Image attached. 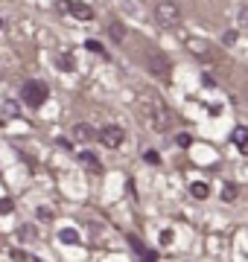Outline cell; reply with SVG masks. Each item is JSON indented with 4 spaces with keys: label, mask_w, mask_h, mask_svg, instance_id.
<instances>
[{
    "label": "cell",
    "mask_w": 248,
    "mask_h": 262,
    "mask_svg": "<svg viewBox=\"0 0 248 262\" xmlns=\"http://www.w3.org/2000/svg\"><path fill=\"white\" fill-rule=\"evenodd\" d=\"M140 111H143V120L152 131H167L170 128V111H167V105H163L155 94L140 96Z\"/></svg>",
    "instance_id": "1"
},
{
    "label": "cell",
    "mask_w": 248,
    "mask_h": 262,
    "mask_svg": "<svg viewBox=\"0 0 248 262\" xmlns=\"http://www.w3.org/2000/svg\"><path fill=\"white\" fill-rule=\"evenodd\" d=\"M47 94H50V88L44 82H38V79H27V82H24V88H20L24 102H27L29 108H35V111L47 102Z\"/></svg>",
    "instance_id": "2"
},
{
    "label": "cell",
    "mask_w": 248,
    "mask_h": 262,
    "mask_svg": "<svg viewBox=\"0 0 248 262\" xmlns=\"http://www.w3.org/2000/svg\"><path fill=\"white\" fill-rule=\"evenodd\" d=\"M155 20H158L163 29L175 27V24L181 20V9H178V3H175V0H161V3L155 6Z\"/></svg>",
    "instance_id": "3"
},
{
    "label": "cell",
    "mask_w": 248,
    "mask_h": 262,
    "mask_svg": "<svg viewBox=\"0 0 248 262\" xmlns=\"http://www.w3.org/2000/svg\"><path fill=\"white\" fill-rule=\"evenodd\" d=\"M96 140L102 143L105 149H120V146H123V140H126V131L120 128V125H102Z\"/></svg>",
    "instance_id": "4"
},
{
    "label": "cell",
    "mask_w": 248,
    "mask_h": 262,
    "mask_svg": "<svg viewBox=\"0 0 248 262\" xmlns=\"http://www.w3.org/2000/svg\"><path fill=\"white\" fill-rule=\"evenodd\" d=\"M61 9L70 12L76 20H94V9H91L88 3H79V0H73V3H61Z\"/></svg>",
    "instance_id": "5"
},
{
    "label": "cell",
    "mask_w": 248,
    "mask_h": 262,
    "mask_svg": "<svg viewBox=\"0 0 248 262\" xmlns=\"http://www.w3.org/2000/svg\"><path fill=\"white\" fill-rule=\"evenodd\" d=\"M146 64H149V70H152L155 76H167L170 73V61H167L161 53H149V56H146Z\"/></svg>",
    "instance_id": "6"
},
{
    "label": "cell",
    "mask_w": 248,
    "mask_h": 262,
    "mask_svg": "<svg viewBox=\"0 0 248 262\" xmlns=\"http://www.w3.org/2000/svg\"><path fill=\"white\" fill-rule=\"evenodd\" d=\"M96 137H99V131H96L94 125H88V122H76V125H73V140L88 143V140H96Z\"/></svg>",
    "instance_id": "7"
},
{
    "label": "cell",
    "mask_w": 248,
    "mask_h": 262,
    "mask_svg": "<svg viewBox=\"0 0 248 262\" xmlns=\"http://www.w3.org/2000/svg\"><path fill=\"white\" fill-rule=\"evenodd\" d=\"M187 50H190L196 58H210V56H213L210 44H208V41H201V38H190V41H187Z\"/></svg>",
    "instance_id": "8"
},
{
    "label": "cell",
    "mask_w": 248,
    "mask_h": 262,
    "mask_svg": "<svg viewBox=\"0 0 248 262\" xmlns=\"http://www.w3.org/2000/svg\"><path fill=\"white\" fill-rule=\"evenodd\" d=\"M190 195L199 198V201H204V198L210 195V187L204 184V181H196V184H190Z\"/></svg>",
    "instance_id": "9"
},
{
    "label": "cell",
    "mask_w": 248,
    "mask_h": 262,
    "mask_svg": "<svg viewBox=\"0 0 248 262\" xmlns=\"http://www.w3.org/2000/svg\"><path fill=\"white\" fill-rule=\"evenodd\" d=\"M108 35L120 44V41H126V27L120 24V20H111V24H108Z\"/></svg>",
    "instance_id": "10"
},
{
    "label": "cell",
    "mask_w": 248,
    "mask_h": 262,
    "mask_svg": "<svg viewBox=\"0 0 248 262\" xmlns=\"http://www.w3.org/2000/svg\"><path fill=\"white\" fill-rule=\"evenodd\" d=\"M58 242H65V245H79V233L73 230V227H65V230L58 233Z\"/></svg>",
    "instance_id": "11"
},
{
    "label": "cell",
    "mask_w": 248,
    "mask_h": 262,
    "mask_svg": "<svg viewBox=\"0 0 248 262\" xmlns=\"http://www.w3.org/2000/svg\"><path fill=\"white\" fill-rule=\"evenodd\" d=\"M79 160H82L88 169H99V158H96L94 151H79Z\"/></svg>",
    "instance_id": "12"
},
{
    "label": "cell",
    "mask_w": 248,
    "mask_h": 262,
    "mask_svg": "<svg viewBox=\"0 0 248 262\" xmlns=\"http://www.w3.org/2000/svg\"><path fill=\"white\" fill-rule=\"evenodd\" d=\"M231 140L237 143V146H242V143H248V128H245V125H237V128L231 131Z\"/></svg>",
    "instance_id": "13"
},
{
    "label": "cell",
    "mask_w": 248,
    "mask_h": 262,
    "mask_svg": "<svg viewBox=\"0 0 248 262\" xmlns=\"http://www.w3.org/2000/svg\"><path fill=\"white\" fill-rule=\"evenodd\" d=\"M237 195H239L237 184H225V189H222V198H225V201H234Z\"/></svg>",
    "instance_id": "14"
},
{
    "label": "cell",
    "mask_w": 248,
    "mask_h": 262,
    "mask_svg": "<svg viewBox=\"0 0 248 262\" xmlns=\"http://www.w3.org/2000/svg\"><path fill=\"white\" fill-rule=\"evenodd\" d=\"M9 256H12L15 262H27V259H29V253H24V251H15V248H12V253H9Z\"/></svg>",
    "instance_id": "15"
},
{
    "label": "cell",
    "mask_w": 248,
    "mask_h": 262,
    "mask_svg": "<svg viewBox=\"0 0 248 262\" xmlns=\"http://www.w3.org/2000/svg\"><path fill=\"white\" fill-rule=\"evenodd\" d=\"M190 134H178V137H175V143H178V146H181V149H187V146H190Z\"/></svg>",
    "instance_id": "16"
},
{
    "label": "cell",
    "mask_w": 248,
    "mask_h": 262,
    "mask_svg": "<svg viewBox=\"0 0 248 262\" xmlns=\"http://www.w3.org/2000/svg\"><path fill=\"white\" fill-rule=\"evenodd\" d=\"M38 219H41V222H50V219H53L50 207H38Z\"/></svg>",
    "instance_id": "17"
},
{
    "label": "cell",
    "mask_w": 248,
    "mask_h": 262,
    "mask_svg": "<svg viewBox=\"0 0 248 262\" xmlns=\"http://www.w3.org/2000/svg\"><path fill=\"white\" fill-rule=\"evenodd\" d=\"M85 47L91 50V53H102V44H99V41H85Z\"/></svg>",
    "instance_id": "18"
},
{
    "label": "cell",
    "mask_w": 248,
    "mask_h": 262,
    "mask_svg": "<svg viewBox=\"0 0 248 262\" xmlns=\"http://www.w3.org/2000/svg\"><path fill=\"white\" fill-rule=\"evenodd\" d=\"M239 24L248 29V6H242V9H239Z\"/></svg>",
    "instance_id": "19"
},
{
    "label": "cell",
    "mask_w": 248,
    "mask_h": 262,
    "mask_svg": "<svg viewBox=\"0 0 248 262\" xmlns=\"http://www.w3.org/2000/svg\"><path fill=\"white\" fill-rule=\"evenodd\" d=\"M32 236H35V233H32V227H29V225L20 227V239H32Z\"/></svg>",
    "instance_id": "20"
},
{
    "label": "cell",
    "mask_w": 248,
    "mask_h": 262,
    "mask_svg": "<svg viewBox=\"0 0 248 262\" xmlns=\"http://www.w3.org/2000/svg\"><path fill=\"white\" fill-rule=\"evenodd\" d=\"M143 158L149 160V163H158V160H161V158H158V151H146Z\"/></svg>",
    "instance_id": "21"
},
{
    "label": "cell",
    "mask_w": 248,
    "mask_h": 262,
    "mask_svg": "<svg viewBox=\"0 0 248 262\" xmlns=\"http://www.w3.org/2000/svg\"><path fill=\"white\" fill-rule=\"evenodd\" d=\"M6 114H9V117H18V105L6 102Z\"/></svg>",
    "instance_id": "22"
},
{
    "label": "cell",
    "mask_w": 248,
    "mask_h": 262,
    "mask_svg": "<svg viewBox=\"0 0 248 262\" xmlns=\"http://www.w3.org/2000/svg\"><path fill=\"white\" fill-rule=\"evenodd\" d=\"M161 242H163V245H170V242H172V230H163V236H161Z\"/></svg>",
    "instance_id": "23"
},
{
    "label": "cell",
    "mask_w": 248,
    "mask_h": 262,
    "mask_svg": "<svg viewBox=\"0 0 248 262\" xmlns=\"http://www.w3.org/2000/svg\"><path fill=\"white\" fill-rule=\"evenodd\" d=\"M239 151H242V155H248V143H242V146H239Z\"/></svg>",
    "instance_id": "24"
},
{
    "label": "cell",
    "mask_w": 248,
    "mask_h": 262,
    "mask_svg": "<svg viewBox=\"0 0 248 262\" xmlns=\"http://www.w3.org/2000/svg\"><path fill=\"white\" fill-rule=\"evenodd\" d=\"M0 27H3V20H0Z\"/></svg>",
    "instance_id": "25"
}]
</instances>
